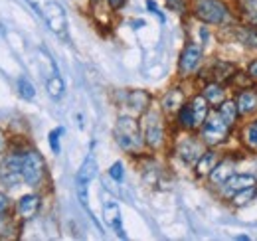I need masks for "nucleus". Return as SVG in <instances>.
<instances>
[{
	"label": "nucleus",
	"mask_w": 257,
	"mask_h": 241,
	"mask_svg": "<svg viewBox=\"0 0 257 241\" xmlns=\"http://www.w3.org/2000/svg\"><path fill=\"white\" fill-rule=\"evenodd\" d=\"M115 141L117 145L123 149L125 152H139L143 149V133L139 129V123L133 117H119L117 125H115Z\"/></svg>",
	"instance_id": "1"
},
{
	"label": "nucleus",
	"mask_w": 257,
	"mask_h": 241,
	"mask_svg": "<svg viewBox=\"0 0 257 241\" xmlns=\"http://www.w3.org/2000/svg\"><path fill=\"white\" fill-rule=\"evenodd\" d=\"M194 16L204 24H222L227 18V6L222 0H194Z\"/></svg>",
	"instance_id": "2"
},
{
	"label": "nucleus",
	"mask_w": 257,
	"mask_h": 241,
	"mask_svg": "<svg viewBox=\"0 0 257 241\" xmlns=\"http://www.w3.org/2000/svg\"><path fill=\"white\" fill-rule=\"evenodd\" d=\"M143 139L145 145L151 149H161L164 143V125H162L161 113L157 111H145L143 117Z\"/></svg>",
	"instance_id": "3"
},
{
	"label": "nucleus",
	"mask_w": 257,
	"mask_h": 241,
	"mask_svg": "<svg viewBox=\"0 0 257 241\" xmlns=\"http://www.w3.org/2000/svg\"><path fill=\"white\" fill-rule=\"evenodd\" d=\"M46 174V162L42 154L36 151H28L22 156V178L28 186H40Z\"/></svg>",
	"instance_id": "4"
},
{
	"label": "nucleus",
	"mask_w": 257,
	"mask_h": 241,
	"mask_svg": "<svg viewBox=\"0 0 257 241\" xmlns=\"http://www.w3.org/2000/svg\"><path fill=\"white\" fill-rule=\"evenodd\" d=\"M229 125L225 123L220 115H212L206 117V120L202 123V141L210 147H216L220 143H224L229 135Z\"/></svg>",
	"instance_id": "5"
},
{
	"label": "nucleus",
	"mask_w": 257,
	"mask_h": 241,
	"mask_svg": "<svg viewBox=\"0 0 257 241\" xmlns=\"http://www.w3.org/2000/svg\"><path fill=\"white\" fill-rule=\"evenodd\" d=\"M22 180V156L10 154L0 162V184L14 188Z\"/></svg>",
	"instance_id": "6"
},
{
	"label": "nucleus",
	"mask_w": 257,
	"mask_h": 241,
	"mask_svg": "<svg viewBox=\"0 0 257 241\" xmlns=\"http://www.w3.org/2000/svg\"><path fill=\"white\" fill-rule=\"evenodd\" d=\"M44 18L50 26V30L58 36H65L67 32V16L65 10L58 4V2H48L44 8Z\"/></svg>",
	"instance_id": "7"
},
{
	"label": "nucleus",
	"mask_w": 257,
	"mask_h": 241,
	"mask_svg": "<svg viewBox=\"0 0 257 241\" xmlns=\"http://www.w3.org/2000/svg\"><path fill=\"white\" fill-rule=\"evenodd\" d=\"M202 61V48L198 44L190 42L184 50H182V56L178 61V69H180V75H192L194 71L198 69Z\"/></svg>",
	"instance_id": "8"
},
{
	"label": "nucleus",
	"mask_w": 257,
	"mask_h": 241,
	"mask_svg": "<svg viewBox=\"0 0 257 241\" xmlns=\"http://www.w3.org/2000/svg\"><path fill=\"white\" fill-rule=\"evenodd\" d=\"M249 186H255V176H251V174H235L233 172L227 178V182L222 186V194L225 198H231L233 194H237L239 190L249 188Z\"/></svg>",
	"instance_id": "9"
},
{
	"label": "nucleus",
	"mask_w": 257,
	"mask_h": 241,
	"mask_svg": "<svg viewBox=\"0 0 257 241\" xmlns=\"http://www.w3.org/2000/svg\"><path fill=\"white\" fill-rule=\"evenodd\" d=\"M178 156L186 162V164H196V160L200 158V154H202V143L200 141H196L192 137H186L184 141H180V145H178Z\"/></svg>",
	"instance_id": "10"
},
{
	"label": "nucleus",
	"mask_w": 257,
	"mask_h": 241,
	"mask_svg": "<svg viewBox=\"0 0 257 241\" xmlns=\"http://www.w3.org/2000/svg\"><path fill=\"white\" fill-rule=\"evenodd\" d=\"M103 215H105V223L109 225V227H113L117 233H119V237H127L125 235V231H123V223H121V210H119V206L115 204V202H107L105 206H103Z\"/></svg>",
	"instance_id": "11"
},
{
	"label": "nucleus",
	"mask_w": 257,
	"mask_h": 241,
	"mask_svg": "<svg viewBox=\"0 0 257 241\" xmlns=\"http://www.w3.org/2000/svg\"><path fill=\"white\" fill-rule=\"evenodd\" d=\"M95 176H97V160L93 154H89V156L83 160L81 168L77 170L75 184H77V186H89V182L93 180Z\"/></svg>",
	"instance_id": "12"
},
{
	"label": "nucleus",
	"mask_w": 257,
	"mask_h": 241,
	"mask_svg": "<svg viewBox=\"0 0 257 241\" xmlns=\"http://www.w3.org/2000/svg\"><path fill=\"white\" fill-rule=\"evenodd\" d=\"M231 174H233V162L231 160H222V162L218 160V164L212 168V172L208 176H210V182L214 186H220L222 188Z\"/></svg>",
	"instance_id": "13"
},
{
	"label": "nucleus",
	"mask_w": 257,
	"mask_h": 241,
	"mask_svg": "<svg viewBox=\"0 0 257 241\" xmlns=\"http://www.w3.org/2000/svg\"><path fill=\"white\" fill-rule=\"evenodd\" d=\"M40 210V196L36 194H26L18 200V215L22 219H32Z\"/></svg>",
	"instance_id": "14"
},
{
	"label": "nucleus",
	"mask_w": 257,
	"mask_h": 241,
	"mask_svg": "<svg viewBox=\"0 0 257 241\" xmlns=\"http://www.w3.org/2000/svg\"><path fill=\"white\" fill-rule=\"evenodd\" d=\"M235 103H237V111H239V115H251V113H255L257 111V91L247 87V89L241 91V93L237 95Z\"/></svg>",
	"instance_id": "15"
},
{
	"label": "nucleus",
	"mask_w": 257,
	"mask_h": 241,
	"mask_svg": "<svg viewBox=\"0 0 257 241\" xmlns=\"http://www.w3.org/2000/svg\"><path fill=\"white\" fill-rule=\"evenodd\" d=\"M190 109H192V117H194V125L196 127H202V123L208 117V111H210V103L206 101L204 95H196L192 101L188 103Z\"/></svg>",
	"instance_id": "16"
},
{
	"label": "nucleus",
	"mask_w": 257,
	"mask_h": 241,
	"mask_svg": "<svg viewBox=\"0 0 257 241\" xmlns=\"http://www.w3.org/2000/svg\"><path fill=\"white\" fill-rule=\"evenodd\" d=\"M182 105H184V93L178 87L170 89L164 95V99H162V111L164 113H178V109Z\"/></svg>",
	"instance_id": "17"
},
{
	"label": "nucleus",
	"mask_w": 257,
	"mask_h": 241,
	"mask_svg": "<svg viewBox=\"0 0 257 241\" xmlns=\"http://www.w3.org/2000/svg\"><path fill=\"white\" fill-rule=\"evenodd\" d=\"M216 164H218V152L214 151L202 152L200 158L196 160V174L198 176H208Z\"/></svg>",
	"instance_id": "18"
},
{
	"label": "nucleus",
	"mask_w": 257,
	"mask_h": 241,
	"mask_svg": "<svg viewBox=\"0 0 257 241\" xmlns=\"http://www.w3.org/2000/svg\"><path fill=\"white\" fill-rule=\"evenodd\" d=\"M127 103L128 107H133L137 113H145L149 109V105H151V95L143 89L131 91L127 97Z\"/></svg>",
	"instance_id": "19"
},
{
	"label": "nucleus",
	"mask_w": 257,
	"mask_h": 241,
	"mask_svg": "<svg viewBox=\"0 0 257 241\" xmlns=\"http://www.w3.org/2000/svg\"><path fill=\"white\" fill-rule=\"evenodd\" d=\"M202 95L206 97V101H208L210 105H216V107H218L225 99V89L218 81H214V83H208V85L204 87V93H202Z\"/></svg>",
	"instance_id": "20"
},
{
	"label": "nucleus",
	"mask_w": 257,
	"mask_h": 241,
	"mask_svg": "<svg viewBox=\"0 0 257 241\" xmlns=\"http://www.w3.org/2000/svg\"><path fill=\"white\" fill-rule=\"evenodd\" d=\"M218 115L222 117V119L229 125V127H233L235 125V120L239 117V111H237V103L235 101H222L220 103V109H218Z\"/></svg>",
	"instance_id": "21"
},
{
	"label": "nucleus",
	"mask_w": 257,
	"mask_h": 241,
	"mask_svg": "<svg viewBox=\"0 0 257 241\" xmlns=\"http://www.w3.org/2000/svg\"><path fill=\"white\" fill-rule=\"evenodd\" d=\"M233 73H235V65L233 63H227V61H218L216 65H214V81H218V83H222V81H227V79H231L233 77Z\"/></svg>",
	"instance_id": "22"
},
{
	"label": "nucleus",
	"mask_w": 257,
	"mask_h": 241,
	"mask_svg": "<svg viewBox=\"0 0 257 241\" xmlns=\"http://www.w3.org/2000/svg\"><path fill=\"white\" fill-rule=\"evenodd\" d=\"M255 198H257V186H249V188H243L237 194H233L231 196V202H233V206H247Z\"/></svg>",
	"instance_id": "23"
},
{
	"label": "nucleus",
	"mask_w": 257,
	"mask_h": 241,
	"mask_svg": "<svg viewBox=\"0 0 257 241\" xmlns=\"http://www.w3.org/2000/svg\"><path fill=\"white\" fill-rule=\"evenodd\" d=\"M46 89H48V95L52 97V99H60L62 95H64V79L60 77V75H52L50 79H48V85H46Z\"/></svg>",
	"instance_id": "24"
},
{
	"label": "nucleus",
	"mask_w": 257,
	"mask_h": 241,
	"mask_svg": "<svg viewBox=\"0 0 257 241\" xmlns=\"http://www.w3.org/2000/svg\"><path fill=\"white\" fill-rule=\"evenodd\" d=\"M178 125H180L182 129H186V131L196 129V125H194V117H192V109H190V105H186V103L178 109Z\"/></svg>",
	"instance_id": "25"
},
{
	"label": "nucleus",
	"mask_w": 257,
	"mask_h": 241,
	"mask_svg": "<svg viewBox=\"0 0 257 241\" xmlns=\"http://www.w3.org/2000/svg\"><path fill=\"white\" fill-rule=\"evenodd\" d=\"M243 141H245V145L249 149L257 151V119L251 120L249 125H245V129H243Z\"/></svg>",
	"instance_id": "26"
},
{
	"label": "nucleus",
	"mask_w": 257,
	"mask_h": 241,
	"mask_svg": "<svg viewBox=\"0 0 257 241\" xmlns=\"http://www.w3.org/2000/svg\"><path fill=\"white\" fill-rule=\"evenodd\" d=\"M18 91H20V95H22L24 99H34V95H36L34 83L26 75H22V77L18 79Z\"/></svg>",
	"instance_id": "27"
},
{
	"label": "nucleus",
	"mask_w": 257,
	"mask_h": 241,
	"mask_svg": "<svg viewBox=\"0 0 257 241\" xmlns=\"http://www.w3.org/2000/svg\"><path fill=\"white\" fill-rule=\"evenodd\" d=\"M241 10L251 24H257V0H241Z\"/></svg>",
	"instance_id": "28"
},
{
	"label": "nucleus",
	"mask_w": 257,
	"mask_h": 241,
	"mask_svg": "<svg viewBox=\"0 0 257 241\" xmlns=\"http://www.w3.org/2000/svg\"><path fill=\"white\" fill-rule=\"evenodd\" d=\"M64 133V129L60 127V129H56V131H52L50 133V147H52V151L56 152V154H60V135Z\"/></svg>",
	"instance_id": "29"
},
{
	"label": "nucleus",
	"mask_w": 257,
	"mask_h": 241,
	"mask_svg": "<svg viewBox=\"0 0 257 241\" xmlns=\"http://www.w3.org/2000/svg\"><path fill=\"white\" fill-rule=\"evenodd\" d=\"M123 174H125V170H123V162H115V164L109 168V176H111L113 180L121 182L123 180Z\"/></svg>",
	"instance_id": "30"
},
{
	"label": "nucleus",
	"mask_w": 257,
	"mask_h": 241,
	"mask_svg": "<svg viewBox=\"0 0 257 241\" xmlns=\"http://www.w3.org/2000/svg\"><path fill=\"white\" fill-rule=\"evenodd\" d=\"M243 44L257 48V32L255 30H245L243 32Z\"/></svg>",
	"instance_id": "31"
},
{
	"label": "nucleus",
	"mask_w": 257,
	"mask_h": 241,
	"mask_svg": "<svg viewBox=\"0 0 257 241\" xmlns=\"http://www.w3.org/2000/svg\"><path fill=\"white\" fill-rule=\"evenodd\" d=\"M168 2V6L172 8V10H176V12H184L186 10V0H166Z\"/></svg>",
	"instance_id": "32"
},
{
	"label": "nucleus",
	"mask_w": 257,
	"mask_h": 241,
	"mask_svg": "<svg viewBox=\"0 0 257 241\" xmlns=\"http://www.w3.org/2000/svg\"><path fill=\"white\" fill-rule=\"evenodd\" d=\"M8 206H10V202H8V196L0 192V219H2V217H4V213L8 211Z\"/></svg>",
	"instance_id": "33"
},
{
	"label": "nucleus",
	"mask_w": 257,
	"mask_h": 241,
	"mask_svg": "<svg viewBox=\"0 0 257 241\" xmlns=\"http://www.w3.org/2000/svg\"><path fill=\"white\" fill-rule=\"evenodd\" d=\"M247 73H249V77H251V79H257V60H253L251 63H249Z\"/></svg>",
	"instance_id": "34"
},
{
	"label": "nucleus",
	"mask_w": 257,
	"mask_h": 241,
	"mask_svg": "<svg viewBox=\"0 0 257 241\" xmlns=\"http://www.w3.org/2000/svg\"><path fill=\"white\" fill-rule=\"evenodd\" d=\"M125 2H127V0H107V4H109L113 10H119V8H121Z\"/></svg>",
	"instance_id": "35"
},
{
	"label": "nucleus",
	"mask_w": 257,
	"mask_h": 241,
	"mask_svg": "<svg viewBox=\"0 0 257 241\" xmlns=\"http://www.w3.org/2000/svg\"><path fill=\"white\" fill-rule=\"evenodd\" d=\"M4 149H6V137H4V133L0 131V154L4 152Z\"/></svg>",
	"instance_id": "36"
},
{
	"label": "nucleus",
	"mask_w": 257,
	"mask_h": 241,
	"mask_svg": "<svg viewBox=\"0 0 257 241\" xmlns=\"http://www.w3.org/2000/svg\"><path fill=\"white\" fill-rule=\"evenodd\" d=\"M235 239H239V241H247V239H249V237H247V235H237Z\"/></svg>",
	"instance_id": "37"
}]
</instances>
